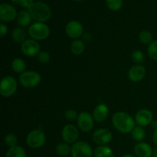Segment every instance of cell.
<instances>
[{
    "label": "cell",
    "instance_id": "obj_1",
    "mask_svg": "<svg viewBox=\"0 0 157 157\" xmlns=\"http://www.w3.org/2000/svg\"><path fill=\"white\" fill-rule=\"evenodd\" d=\"M135 120L129 113L123 111H118L112 117V124L117 130L122 133L132 132L135 126Z\"/></svg>",
    "mask_w": 157,
    "mask_h": 157
},
{
    "label": "cell",
    "instance_id": "obj_2",
    "mask_svg": "<svg viewBox=\"0 0 157 157\" xmlns=\"http://www.w3.org/2000/svg\"><path fill=\"white\" fill-rule=\"evenodd\" d=\"M29 12L32 19L37 22L47 21L52 15V11L47 4L42 2H35L29 9Z\"/></svg>",
    "mask_w": 157,
    "mask_h": 157
},
{
    "label": "cell",
    "instance_id": "obj_3",
    "mask_svg": "<svg viewBox=\"0 0 157 157\" xmlns=\"http://www.w3.org/2000/svg\"><path fill=\"white\" fill-rule=\"evenodd\" d=\"M29 36L35 41H42L48 38L50 35V29L44 22H35L29 28Z\"/></svg>",
    "mask_w": 157,
    "mask_h": 157
},
{
    "label": "cell",
    "instance_id": "obj_4",
    "mask_svg": "<svg viewBox=\"0 0 157 157\" xmlns=\"http://www.w3.org/2000/svg\"><path fill=\"white\" fill-rule=\"evenodd\" d=\"M41 75L35 71H25L19 76L20 84L25 88L37 87L41 83Z\"/></svg>",
    "mask_w": 157,
    "mask_h": 157
},
{
    "label": "cell",
    "instance_id": "obj_5",
    "mask_svg": "<svg viewBox=\"0 0 157 157\" xmlns=\"http://www.w3.org/2000/svg\"><path fill=\"white\" fill-rule=\"evenodd\" d=\"M18 82L12 76H6L2 79L0 84V94L4 98H9L16 92Z\"/></svg>",
    "mask_w": 157,
    "mask_h": 157
},
{
    "label": "cell",
    "instance_id": "obj_6",
    "mask_svg": "<svg viewBox=\"0 0 157 157\" xmlns=\"http://www.w3.org/2000/svg\"><path fill=\"white\" fill-rule=\"evenodd\" d=\"M46 142V136L41 130H34L28 134L26 138L27 145L30 148L38 149L42 147Z\"/></svg>",
    "mask_w": 157,
    "mask_h": 157
},
{
    "label": "cell",
    "instance_id": "obj_7",
    "mask_svg": "<svg viewBox=\"0 0 157 157\" xmlns=\"http://www.w3.org/2000/svg\"><path fill=\"white\" fill-rule=\"evenodd\" d=\"M91 147L84 141H78L71 146L72 157H93Z\"/></svg>",
    "mask_w": 157,
    "mask_h": 157
},
{
    "label": "cell",
    "instance_id": "obj_8",
    "mask_svg": "<svg viewBox=\"0 0 157 157\" xmlns=\"http://www.w3.org/2000/svg\"><path fill=\"white\" fill-rule=\"evenodd\" d=\"M78 128L83 132H90L94 125V119L88 112H81L78 114Z\"/></svg>",
    "mask_w": 157,
    "mask_h": 157
},
{
    "label": "cell",
    "instance_id": "obj_9",
    "mask_svg": "<svg viewBox=\"0 0 157 157\" xmlns=\"http://www.w3.org/2000/svg\"><path fill=\"white\" fill-rule=\"evenodd\" d=\"M40 44L34 39H26L21 44V51L25 56L35 57L40 52Z\"/></svg>",
    "mask_w": 157,
    "mask_h": 157
},
{
    "label": "cell",
    "instance_id": "obj_10",
    "mask_svg": "<svg viewBox=\"0 0 157 157\" xmlns=\"http://www.w3.org/2000/svg\"><path fill=\"white\" fill-rule=\"evenodd\" d=\"M61 136L64 142L67 144H75L79 136L78 129L73 124H67L61 130Z\"/></svg>",
    "mask_w": 157,
    "mask_h": 157
},
{
    "label": "cell",
    "instance_id": "obj_11",
    "mask_svg": "<svg viewBox=\"0 0 157 157\" xmlns=\"http://www.w3.org/2000/svg\"><path fill=\"white\" fill-rule=\"evenodd\" d=\"M92 138L95 144L99 146H103L109 144L112 140L113 136L111 132L107 129L100 128L94 132Z\"/></svg>",
    "mask_w": 157,
    "mask_h": 157
},
{
    "label": "cell",
    "instance_id": "obj_12",
    "mask_svg": "<svg viewBox=\"0 0 157 157\" xmlns=\"http://www.w3.org/2000/svg\"><path fill=\"white\" fill-rule=\"evenodd\" d=\"M17 15L16 9L12 5L2 3L0 6V19L2 21H12L17 18Z\"/></svg>",
    "mask_w": 157,
    "mask_h": 157
},
{
    "label": "cell",
    "instance_id": "obj_13",
    "mask_svg": "<svg viewBox=\"0 0 157 157\" xmlns=\"http://www.w3.org/2000/svg\"><path fill=\"white\" fill-rule=\"evenodd\" d=\"M84 28L78 21H71L65 27V32L67 36L73 39H78L83 35Z\"/></svg>",
    "mask_w": 157,
    "mask_h": 157
},
{
    "label": "cell",
    "instance_id": "obj_14",
    "mask_svg": "<svg viewBox=\"0 0 157 157\" xmlns=\"http://www.w3.org/2000/svg\"><path fill=\"white\" fill-rule=\"evenodd\" d=\"M153 114L151 110L148 109H142L136 113L135 116V121L140 127H147L153 122Z\"/></svg>",
    "mask_w": 157,
    "mask_h": 157
},
{
    "label": "cell",
    "instance_id": "obj_15",
    "mask_svg": "<svg viewBox=\"0 0 157 157\" xmlns=\"http://www.w3.org/2000/svg\"><path fill=\"white\" fill-rule=\"evenodd\" d=\"M146 75V68L141 64L133 66L129 70L128 78L133 82H139L142 81Z\"/></svg>",
    "mask_w": 157,
    "mask_h": 157
},
{
    "label": "cell",
    "instance_id": "obj_16",
    "mask_svg": "<svg viewBox=\"0 0 157 157\" xmlns=\"http://www.w3.org/2000/svg\"><path fill=\"white\" fill-rule=\"evenodd\" d=\"M134 153L138 157H152L153 150L148 144L140 142L135 145Z\"/></svg>",
    "mask_w": 157,
    "mask_h": 157
},
{
    "label": "cell",
    "instance_id": "obj_17",
    "mask_svg": "<svg viewBox=\"0 0 157 157\" xmlns=\"http://www.w3.org/2000/svg\"><path fill=\"white\" fill-rule=\"evenodd\" d=\"M109 114V109L106 104H100L96 106L93 112V117L97 122H103Z\"/></svg>",
    "mask_w": 157,
    "mask_h": 157
},
{
    "label": "cell",
    "instance_id": "obj_18",
    "mask_svg": "<svg viewBox=\"0 0 157 157\" xmlns=\"http://www.w3.org/2000/svg\"><path fill=\"white\" fill-rule=\"evenodd\" d=\"M94 157H114L113 150L108 146L103 145L96 147L94 150Z\"/></svg>",
    "mask_w": 157,
    "mask_h": 157
},
{
    "label": "cell",
    "instance_id": "obj_19",
    "mask_svg": "<svg viewBox=\"0 0 157 157\" xmlns=\"http://www.w3.org/2000/svg\"><path fill=\"white\" fill-rule=\"evenodd\" d=\"M17 22L21 27H27L30 25L32 16L29 11H20L17 15Z\"/></svg>",
    "mask_w": 157,
    "mask_h": 157
},
{
    "label": "cell",
    "instance_id": "obj_20",
    "mask_svg": "<svg viewBox=\"0 0 157 157\" xmlns=\"http://www.w3.org/2000/svg\"><path fill=\"white\" fill-rule=\"evenodd\" d=\"M71 52L75 55H80L85 50V44L81 40H75L71 44Z\"/></svg>",
    "mask_w": 157,
    "mask_h": 157
},
{
    "label": "cell",
    "instance_id": "obj_21",
    "mask_svg": "<svg viewBox=\"0 0 157 157\" xmlns=\"http://www.w3.org/2000/svg\"><path fill=\"white\" fill-rule=\"evenodd\" d=\"M12 38L15 42L21 44L26 40L25 32L21 28H15L12 32Z\"/></svg>",
    "mask_w": 157,
    "mask_h": 157
},
{
    "label": "cell",
    "instance_id": "obj_22",
    "mask_svg": "<svg viewBox=\"0 0 157 157\" xmlns=\"http://www.w3.org/2000/svg\"><path fill=\"white\" fill-rule=\"evenodd\" d=\"M26 64L25 61L21 58H17L12 61V69L15 73L22 74L25 71Z\"/></svg>",
    "mask_w": 157,
    "mask_h": 157
},
{
    "label": "cell",
    "instance_id": "obj_23",
    "mask_svg": "<svg viewBox=\"0 0 157 157\" xmlns=\"http://www.w3.org/2000/svg\"><path fill=\"white\" fill-rule=\"evenodd\" d=\"M132 138L136 142H142L146 137V131L143 127L137 126L133 128V130L131 132Z\"/></svg>",
    "mask_w": 157,
    "mask_h": 157
},
{
    "label": "cell",
    "instance_id": "obj_24",
    "mask_svg": "<svg viewBox=\"0 0 157 157\" xmlns=\"http://www.w3.org/2000/svg\"><path fill=\"white\" fill-rule=\"evenodd\" d=\"M5 157H26L25 150L20 146L9 148Z\"/></svg>",
    "mask_w": 157,
    "mask_h": 157
},
{
    "label": "cell",
    "instance_id": "obj_25",
    "mask_svg": "<svg viewBox=\"0 0 157 157\" xmlns=\"http://www.w3.org/2000/svg\"><path fill=\"white\" fill-rule=\"evenodd\" d=\"M55 150H56L57 154L61 156H67L69 154H71V147H70L67 143L58 144Z\"/></svg>",
    "mask_w": 157,
    "mask_h": 157
},
{
    "label": "cell",
    "instance_id": "obj_26",
    "mask_svg": "<svg viewBox=\"0 0 157 157\" xmlns=\"http://www.w3.org/2000/svg\"><path fill=\"white\" fill-rule=\"evenodd\" d=\"M139 40L144 44H150L153 42V35L147 30H143L139 34Z\"/></svg>",
    "mask_w": 157,
    "mask_h": 157
},
{
    "label": "cell",
    "instance_id": "obj_27",
    "mask_svg": "<svg viewBox=\"0 0 157 157\" xmlns=\"http://www.w3.org/2000/svg\"><path fill=\"white\" fill-rule=\"evenodd\" d=\"M5 144L9 148L16 147V146H18L17 145V144H18V138L13 133H9V134H7L5 136Z\"/></svg>",
    "mask_w": 157,
    "mask_h": 157
},
{
    "label": "cell",
    "instance_id": "obj_28",
    "mask_svg": "<svg viewBox=\"0 0 157 157\" xmlns=\"http://www.w3.org/2000/svg\"><path fill=\"white\" fill-rule=\"evenodd\" d=\"M147 52L151 59L157 61V40H155L151 44H149Z\"/></svg>",
    "mask_w": 157,
    "mask_h": 157
},
{
    "label": "cell",
    "instance_id": "obj_29",
    "mask_svg": "<svg viewBox=\"0 0 157 157\" xmlns=\"http://www.w3.org/2000/svg\"><path fill=\"white\" fill-rule=\"evenodd\" d=\"M107 6L110 10L118 11L122 7V0H106Z\"/></svg>",
    "mask_w": 157,
    "mask_h": 157
},
{
    "label": "cell",
    "instance_id": "obj_30",
    "mask_svg": "<svg viewBox=\"0 0 157 157\" xmlns=\"http://www.w3.org/2000/svg\"><path fill=\"white\" fill-rule=\"evenodd\" d=\"M131 58L135 63L140 64L144 62V55L141 51L136 50L134 52H133V53L131 54Z\"/></svg>",
    "mask_w": 157,
    "mask_h": 157
},
{
    "label": "cell",
    "instance_id": "obj_31",
    "mask_svg": "<svg viewBox=\"0 0 157 157\" xmlns=\"http://www.w3.org/2000/svg\"><path fill=\"white\" fill-rule=\"evenodd\" d=\"M37 57H38V61L42 64H48L51 59L50 55L47 52H40Z\"/></svg>",
    "mask_w": 157,
    "mask_h": 157
},
{
    "label": "cell",
    "instance_id": "obj_32",
    "mask_svg": "<svg viewBox=\"0 0 157 157\" xmlns=\"http://www.w3.org/2000/svg\"><path fill=\"white\" fill-rule=\"evenodd\" d=\"M64 117H65L66 120H67V121H75V120H78V114L75 110H73V109H69V110H67L65 111Z\"/></svg>",
    "mask_w": 157,
    "mask_h": 157
},
{
    "label": "cell",
    "instance_id": "obj_33",
    "mask_svg": "<svg viewBox=\"0 0 157 157\" xmlns=\"http://www.w3.org/2000/svg\"><path fill=\"white\" fill-rule=\"evenodd\" d=\"M33 0H21V2H20V5H21L22 7L27 8L28 9L34 4Z\"/></svg>",
    "mask_w": 157,
    "mask_h": 157
},
{
    "label": "cell",
    "instance_id": "obj_34",
    "mask_svg": "<svg viewBox=\"0 0 157 157\" xmlns=\"http://www.w3.org/2000/svg\"><path fill=\"white\" fill-rule=\"evenodd\" d=\"M8 32V27L6 25H5L3 22H1L0 24V33H1V36L3 37L7 34Z\"/></svg>",
    "mask_w": 157,
    "mask_h": 157
},
{
    "label": "cell",
    "instance_id": "obj_35",
    "mask_svg": "<svg viewBox=\"0 0 157 157\" xmlns=\"http://www.w3.org/2000/svg\"><path fill=\"white\" fill-rule=\"evenodd\" d=\"M153 143H154L155 145H156L157 147V129L154 130V131H153Z\"/></svg>",
    "mask_w": 157,
    "mask_h": 157
},
{
    "label": "cell",
    "instance_id": "obj_36",
    "mask_svg": "<svg viewBox=\"0 0 157 157\" xmlns=\"http://www.w3.org/2000/svg\"><path fill=\"white\" fill-rule=\"evenodd\" d=\"M150 125H151L152 128L154 129V130H156V129H157V121H153V122L151 123V124H150Z\"/></svg>",
    "mask_w": 157,
    "mask_h": 157
},
{
    "label": "cell",
    "instance_id": "obj_37",
    "mask_svg": "<svg viewBox=\"0 0 157 157\" xmlns=\"http://www.w3.org/2000/svg\"><path fill=\"white\" fill-rule=\"evenodd\" d=\"M11 1L15 5H20V2H21V0H11Z\"/></svg>",
    "mask_w": 157,
    "mask_h": 157
},
{
    "label": "cell",
    "instance_id": "obj_38",
    "mask_svg": "<svg viewBox=\"0 0 157 157\" xmlns=\"http://www.w3.org/2000/svg\"><path fill=\"white\" fill-rule=\"evenodd\" d=\"M153 157H157V148H156L154 150H153Z\"/></svg>",
    "mask_w": 157,
    "mask_h": 157
},
{
    "label": "cell",
    "instance_id": "obj_39",
    "mask_svg": "<svg viewBox=\"0 0 157 157\" xmlns=\"http://www.w3.org/2000/svg\"><path fill=\"white\" fill-rule=\"evenodd\" d=\"M123 157H135V156H133V155H131V154H126V155H124Z\"/></svg>",
    "mask_w": 157,
    "mask_h": 157
},
{
    "label": "cell",
    "instance_id": "obj_40",
    "mask_svg": "<svg viewBox=\"0 0 157 157\" xmlns=\"http://www.w3.org/2000/svg\"><path fill=\"white\" fill-rule=\"evenodd\" d=\"M74 1H80V0H74Z\"/></svg>",
    "mask_w": 157,
    "mask_h": 157
}]
</instances>
